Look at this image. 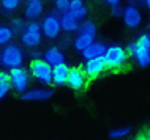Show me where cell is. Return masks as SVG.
Here are the masks:
<instances>
[{"mask_svg": "<svg viewBox=\"0 0 150 140\" xmlns=\"http://www.w3.org/2000/svg\"><path fill=\"white\" fill-rule=\"evenodd\" d=\"M24 63V50L18 44H8L0 52V65L5 68H21Z\"/></svg>", "mask_w": 150, "mask_h": 140, "instance_id": "1", "label": "cell"}, {"mask_svg": "<svg viewBox=\"0 0 150 140\" xmlns=\"http://www.w3.org/2000/svg\"><path fill=\"white\" fill-rule=\"evenodd\" d=\"M104 60H106V66L109 69H120L128 62V52L119 44L108 46L106 52H104Z\"/></svg>", "mask_w": 150, "mask_h": 140, "instance_id": "2", "label": "cell"}, {"mask_svg": "<svg viewBox=\"0 0 150 140\" xmlns=\"http://www.w3.org/2000/svg\"><path fill=\"white\" fill-rule=\"evenodd\" d=\"M43 39V32H41V24L40 22H29L25 25V29H24L22 35H21V41L22 44L25 47H30V49H33L41 43Z\"/></svg>", "mask_w": 150, "mask_h": 140, "instance_id": "3", "label": "cell"}, {"mask_svg": "<svg viewBox=\"0 0 150 140\" xmlns=\"http://www.w3.org/2000/svg\"><path fill=\"white\" fill-rule=\"evenodd\" d=\"M30 74L33 76V79L44 83V85L52 83V66L44 62L43 58L30 62Z\"/></svg>", "mask_w": 150, "mask_h": 140, "instance_id": "4", "label": "cell"}, {"mask_svg": "<svg viewBox=\"0 0 150 140\" xmlns=\"http://www.w3.org/2000/svg\"><path fill=\"white\" fill-rule=\"evenodd\" d=\"M41 24V32L43 36H46L47 39H55L59 38L60 32H62V25H60V16L59 13H51L47 16H44Z\"/></svg>", "mask_w": 150, "mask_h": 140, "instance_id": "5", "label": "cell"}, {"mask_svg": "<svg viewBox=\"0 0 150 140\" xmlns=\"http://www.w3.org/2000/svg\"><path fill=\"white\" fill-rule=\"evenodd\" d=\"M10 80H11V87L18 91V93H25L27 87H29V80H30V74L29 69L25 68H13L10 69Z\"/></svg>", "mask_w": 150, "mask_h": 140, "instance_id": "6", "label": "cell"}, {"mask_svg": "<svg viewBox=\"0 0 150 140\" xmlns=\"http://www.w3.org/2000/svg\"><path fill=\"white\" fill-rule=\"evenodd\" d=\"M127 52H128V55H131L136 60L139 66H149L150 65V49L149 47L139 46L136 41H133L128 44Z\"/></svg>", "mask_w": 150, "mask_h": 140, "instance_id": "7", "label": "cell"}, {"mask_svg": "<svg viewBox=\"0 0 150 140\" xmlns=\"http://www.w3.org/2000/svg\"><path fill=\"white\" fill-rule=\"evenodd\" d=\"M122 19H123V24L127 27H129V29H136V27H139L141 22H142V13H141V10L137 6L128 5V6H125Z\"/></svg>", "mask_w": 150, "mask_h": 140, "instance_id": "8", "label": "cell"}, {"mask_svg": "<svg viewBox=\"0 0 150 140\" xmlns=\"http://www.w3.org/2000/svg\"><path fill=\"white\" fill-rule=\"evenodd\" d=\"M106 60L104 57H96V58H92V60H87L84 63V73H86L87 77H98L100 74L104 73L106 69Z\"/></svg>", "mask_w": 150, "mask_h": 140, "instance_id": "9", "label": "cell"}, {"mask_svg": "<svg viewBox=\"0 0 150 140\" xmlns=\"http://www.w3.org/2000/svg\"><path fill=\"white\" fill-rule=\"evenodd\" d=\"M86 80H87V76L82 68H71L70 74H68L67 85L73 90H81L82 87H86Z\"/></svg>", "mask_w": 150, "mask_h": 140, "instance_id": "10", "label": "cell"}, {"mask_svg": "<svg viewBox=\"0 0 150 140\" xmlns=\"http://www.w3.org/2000/svg\"><path fill=\"white\" fill-rule=\"evenodd\" d=\"M43 60L54 68V66H59V65H63L65 63V54L62 52L60 47L52 46V47H47V49L44 50Z\"/></svg>", "mask_w": 150, "mask_h": 140, "instance_id": "11", "label": "cell"}, {"mask_svg": "<svg viewBox=\"0 0 150 140\" xmlns=\"http://www.w3.org/2000/svg\"><path fill=\"white\" fill-rule=\"evenodd\" d=\"M95 33H88V32H78L76 38L73 39V46H74L76 50L84 52L90 44L95 43Z\"/></svg>", "mask_w": 150, "mask_h": 140, "instance_id": "12", "label": "cell"}, {"mask_svg": "<svg viewBox=\"0 0 150 140\" xmlns=\"http://www.w3.org/2000/svg\"><path fill=\"white\" fill-rule=\"evenodd\" d=\"M108 49V46L104 44V43H101V41H95L93 44H90L87 47L84 52H81L82 54V57L84 60H92V58H96V57H104V52H106Z\"/></svg>", "mask_w": 150, "mask_h": 140, "instance_id": "13", "label": "cell"}, {"mask_svg": "<svg viewBox=\"0 0 150 140\" xmlns=\"http://www.w3.org/2000/svg\"><path fill=\"white\" fill-rule=\"evenodd\" d=\"M52 96V90L49 88H32L22 94L24 101H46Z\"/></svg>", "mask_w": 150, "mask_h": 140, "instance_id": "14", "label": "cell"}, {"mask_svg": "<svg viewBox=\"0 0 150 140\" xmlns=\"http://www.w3.org/2000/svg\"><path fill=\"white\" fill-rule=\"evenodd\" d=\"M70 69L67 63L63 65H59V66H54L52 68V83L55 85H65L68 82V74H70Z\"/></svg>", "mask_w": 150, "mask_h": 140, "instance_id": "15", "label": "cell"}, {"mask_svg": "<svg viewBox=\"0 0 150 140\" xmlns=\"http://www.w3.org/2000/svg\"><path fill=\"white\" fill-rule=\"evenodd\" d=\"M24 14L29 19L30 22H33L35 19H38L40 16L43 14V2L41 0H35V2H27L25 10H24Z\"/></svg>", "mask_w": 150, "mask_h": 140, "instance_id": "16", "label": "cell"}, {"mask_svg": "<svg viewBox=\"0 0 150 140\" xmlns=\"http://www.w3.org/2000/svg\"><path fill=\"white\" fill-rule=\"evenodd\" d=\"M60 25H62V30L67 32V33H73V32H78L81 27V22L76 18H73L70 13H63L60 14Z\"/></svg>", "mask_w": 150, "mask_h": 140, "instance_id": "17", "label": "cell"}, {"mask_svg": "<svg viewBox=\"0 0 150 140\" xmlns=\"http://www.w3.org/2000/svg\"><path fill=\"white\" fill-rule=\"evenodd\" d=\"M68 13L81 22L82 19L87 18L88 11H87V6L84 5L82 0H70V10H68Z\"/></svg>", "mask_w": 150, "mask_h": 140, "instance_id": "18", "label": "cell"}, {"mask_svg": "<svg viewBox=\"0 0 150 140\" xmlns=\"http://www.w3.org/2000/svg\"><path fill=\"white\" fill-rule=\"evenodd\" d=\"M14 36V32L8 25H0V46H8L11 44V39Z\"/></svg>", "mask_w": 150, "mask_h": 140, "instance_id": "19", "label": "cell"}, {"mask_svg": "<svg viewBox=\"0 0 150 140\" xmlns=\"http://www.w3.org/2000/svg\"><path fill=\"white\" fill-rule=\"evenodd\" d=\"M131 132V127L128 126H123V127H115V129H112L111 132H109V137L114 139V140H119V139H123L127 137V135Z\"/></svg>", "mask_w": 150, "mask_h": 140, "instance_id": "20", "label": "cell"}, {"mask_svg": "<svg viewBox=\"0 0 150 140\" xmlns=\"http://www.w3.org/2000/svg\"><path fill=\"white\" fill-rule=\"evenodd\" d=\"M21 2L22 0H0V5H2V8L6 13H10V11L18 10L19 5H21Z\"/></svg>", "mask_w": 150, "mask_h": 140, "instance_id": "21", "label": "cell"}, {"mask_svg": "<svg viewBox=\"0 0 150 140\" xmlns=\"http://www.w3.org/2000/svg\"><path fill=\"white\" fill-rule=\"evenodd\" d=\"M11 29H13V32L14 33H21L22 35V32H24V29H25V25L27 24L24 22V19H21V18H14L13 21H11Z\"/></svg>", "mask_w": 150, "mask_h": 140, "instance_id": "22", "label": "cell"}, {"mask_svg": "<svg viewBox=\"0 0 150 140\" xmlns=\"http://www.w3.org/2000/svg\"><path fill=\"white\" fill-rule=\"evenodd\" d=\"M78 32H88V33H95L96 35V25H95L93 21H82Z\"/></svg>", "mask_w": 150, "mask_h": 140, "instance_id": "23", "label": "cell"}, {"mask_svg": "<svg viewBox=\"0 0 150 140\" xmlns=\"http://www.w3.org/2000/svg\"><path fill=\"white\" fill-rule=\"evenodd\" d=\"M55 10L60 14L68 13V10H70V0H55Z\"/></svg>", "mask_w": 150, "mask_h": 140, "instance_id": "24", "label": "cell"}, {"mask_svg": "<svg viewBox=\"0 0 150 140\" xmlns=\"http://www.w3.org/2000/svg\"><path fill=\"white\" fill-rule=\"evenodd\" d=\"M123 10H125V6H122V5L111 6V13L114 18H122V16H123Z\"/></svg>", "mask_w": 150, "mask_h": 140, "instance_id": "25", "label": "cell"}, {"mask_svg": "<svg viewBox=\"0 0 150 140\" xmlns=\"http://www.w3.org/2000/svg\"><path fill=\"white\" fill-rule=\"evenodd\" d=\"M29 55L32 57V60H38V58H43V52H40V50H35V49H30Z\"/></svg>", "mask_w": 150, "mask_h": 140, "instance_id": "26", "label": "cell"}, {"mask_svg": "<svg viewBox=\"0 0 150 140\" xmlns=\"http://www.w3.org/2000/svg\"><path fill=\"white\" fill-rule=\"evenodd\" d=\"M128 2H129V5L139 8V5H142V3H144V0H128Z\"/></svg>", "mask_w": 150, "mask_h": 140, "instance_id": "27", "label": "cell"}, {"mask_svg": "<svg viewBox=\"0 0 150 140\" xmlns=\"http://www.w3.org/2000/svg\"><path fill=\"white\" fill-rule=\"evenodd\" d=\"M60 44H62V46H70L71 44V38L70 36H65L62 41H60Z\"/></svg>", "mask_w": 150, "mask_h": 140, "instance_id": "28", "label": "cell"}, {"mask_svg": "<svg viewBox=\"0 0 150 140\" xmlns=\"http://www.w3.org/2000/svg\"><path fill=\"white\" fill-rule=\"evenodd\" d=\"M104 3H108V5L111 6H115V5H120V0H103Z\"/></svg>", "mask_w": 150, "mask_h": 140, "instance_id": "29", "label": "cell"}, {"mask_svg": "<svg viewBox=\"0 0 150 140\" xmlns=\"http://www.w3.org/2000/svg\"><path fill=\"white\" fill-rule=\"evenodd\" d=\"M10 90H11V88H3V87H0V99H2L3 96H5Z\"/></svg>", "mask_w": 150, "mask_h": 140, "instance_id": "30", "label": "cell"}, {"mask_svg": "<svg viewBox=\"0 0 150 140\" xmlns=\"http://www.w3.org/2000/svg\"><path fill=\"white\" fill-rule=\"evenodd\" d=\"M144 5H145V6H147L149 10H150V0H144Z\"/></svg>", "mask_w": 150, "mask_h": 140, "instance_id": "31", "label": "cell"}, {"mask_svg": "<svg viewBox=\"0 0 150 140\" xmlns=\"http://www.w3.org/2000/svg\"><path fill=\"white\" fill-rule=\"evenodd\" d=\"M27 2H35V0H27Z\"/></svg>", "mask_w": 150, "mask_h": 140, "instance_id": "32", "label": "cell"}, {"mask_svg": "<svg viewBox=\"0 0 150 140\" xmlns=\"http://www.w3.org/2000/svg\"><path fill=\"white\" fill-rule=\"evenodd\" d=\"M149 30H150V22H149Z\"/></svg>", "mask_w": 150, "mask_h": 140, "instance_id": "33", "label": "cell"}, {"mask_svg": "<svg viewBox=\"0 0 150 140\" xmlns=\"http://www.w3.org/2000/svg\"><path fill=\"white\" fill-rule=\"evenodd\" d=\"M144 140H150V139H144Z\"/></svg>", "mask_w": 150, "mask_h": 140, "instance_id": "34", "label": "cell"}, {"mask_svg": "<svg viewBox=\"0 0 150 140\" xmlns=\"http://www.w3.org/2000/svg\"><path fill=\"white\" fill-rule=\"evenodd\" d=\"M149 49H150V46H149Z\"/></svg>", "mask_w": 150, "mask_h": 140, "instance_id": "35", "label": "cell"}, {"mask_svg": "<svg viewBox=\"0 0 150 140\" xmlns=\"http://www.w3.org/2000/svg\"><path fill=\"white\" fill-rule=\"evenodd\" d=\"M54 2H55V0H54Z\"/></svg>", "mask_w": 150, "mask_h": 140, "instance_id": "36", "label": "cell"}]
</instances>
